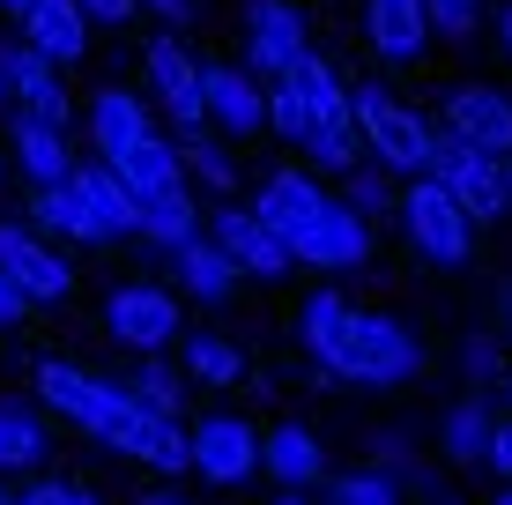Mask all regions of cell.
<instances>
[{"instance_id":"cell-1","label":"cell","mask_w":512,"mask_h":505,"mask_svg":"<svg viewBox=\"0 0 512 505\" xmlns=\"http://www.w3.org/2000/svg\"><path fill=\"white\" fill-rule=\"evenodd\" d=\"M431 179H438V186H453L475 223H490V216H505V208H512L505 156L475 149L468 134H453V127H446V119H438V134H431Z\"/></svg>"},{"instance_id":"cell-2","label":"cell","mask_w":512,"mask_h":505,"mask_svg":"<svg viewBox=\"0 0 512 505\" xmlns=\"http://www.w3.org/2000/svg\"><path fill=\"white\" fill-rule=\"evenodd\" d=\"M357 97V127H364V149L379 156L386 171H409V179H423L431 171V119L409 112L394 90H379V82H364V90H349Z\"/></svg>"},{"instance_id":"cell-3","label":"cell","mask_w":512,"mask_h":505,"mask_svg":"<svg viewBox=\"0 0 512 505\" xmlns=\"http://www.w3.org/2000/svg\"><path fill=\"white\" fill-rule=\"evenodd\" d=\"M104 446H119V454H134V461H149V468H193V431L179 424L171 409H149V402H134L127 387H119V409H112V424L97 431Z\"/></svg>"},{"instance_id":"cell-4","label":"cell","mask_w":512,"mask_h":505,"mask_svg":"<svg viewBox=\"0 0 512 505\" xmlns=\"http://www.w3.org/2000/svg\"><path fill=\"white\" fill-rule=\"evenodd\" d=\"M401 223H409V238H416V253H431V260H468L475 253V216L461 208V194L453 186H438L431 171L409 186V201H401Z\"/></svg>"},{"instance_id":"cell-5","label":"cell","mask_w":512,"mask_h":505,"mask_svg":"<svg viewBox=\"0 0 512 505\" xmlns=\"http://www.w3.org/2000/svg\"><path fill=\"white\" fill-rule=\"evenodd\" d=\"M416 364H423V350H416L409 327L386 320V312H364L357 342H349V357H342V379H357V387H401Z\"/></svg>"},{"instance_id":"cell-6","label":"cell","mask_w":512,"mask_h":505,"mask_svg":"<svg viewBox=\"0 0 512 505\" xmlns=\"http://www.w3.org/2000/svg\"><path fill=\"white\" fill-rule=\"evenodd\" d=\"M141 67H149V90L164 97L171 127H208V90H201V60L179 45V38H149V52H141Z\"/></svg>"},{"instance_id":"cell-7","label":"cell","mask_w":512,"mask_h":505,"mask_svg":"<svg viewBox=\"0 0 512 505\" xmlns=\"http://www.w3.org/2000/svg\"><path fill=\"white\" fill-rule=\"evenodd\" d=\"M104 327H112L127 350H171V335H186L179 327V305H171V290H156V283H127V290H112V305H104Z\"/></svg>"},{"instance_id":"cell-8","label":"cell","mask_w":512,"mask_h":505,"mask_svg":"<svg viewBox=\"0 0 512 505\" xmlns=\"http://www.w3.org/2000/svg\"><path fill=\"white\" fill-rule=\"evenodd\" d=\"M38 394H45V402L60 409L75 431H90V439L112 424V409H119V387H104L97 372H82V364H67V357H45V364H38Z\"/></svg>"},{"instance_id":"cell-9","label":"cell","mask_w":512,"mask_h":505,"mask_svg":"<svg viewBox=\"0 0 512 505\" xmlns=\"http://www.w3.org/2000/svg\"><path fill=\"white\" fill-rule=\"evenodd\" d=\"M290 253L305 260V268H357V260L372 253V223H364V208L327 201L320 216H312L305 231L290 238Z\"/></svg>"},{"instance_id":"cell-10","label":"cell","mask_w":512,"mask_h":505,"mask_svg":"<svg viewBox=\"0 0 512 505\" xmlns=\"http://www.w3.org/2000/svg\"><path fill=\"white\" fill-rule=\"evenodd\" d=\"M245 45H253V75H268V82H282L312 52L290 0H253V8H245Z\"/></svg>"},{"instance_id":"cell-11","label":"cell","mask_w":512,"mask_h":505,"mask_svg":"<svg viewBox=\"0 0 512 505\" xmlns=\"http://www.w3.org/2000/svg\"><path fill=\"white\" fill-rule=\"evenodd\" d=\"M208 238H216V246L231 253L245 275H290V260H297V253H290V238H282L275 223L260 216V208H223Z\"/></svg>"},{"instance_id":"cell-12","label":"cell","mask_w":512,"mask_h":505,"mask_svg":"<svg viewBox=\"0 0 512 505\" xmlns=\"http://www.w3.org/2000/svg\"><path fill=\"white\" fill-rule=\"evenodd\" d=\"M0 268H8L38 305H60L67 290H75V268H67L38 231H23V223H0Z\"/></svg>"},{"instance_id":"cell-13","label":"cell","mask_w":512,"mask_h":505,"mask_svg":"<svg viewBox=\"0 0 512 505\" xmlns=\"http://www.w3.org/2000/svg\"><path fill=\"white\" fill-rule=\"evenodd\" d=\"M193 468H201L208 483H238L260 468V431L245 424V416H201L193 424Z\"/></svg>"},{"instance_id":"cell-14","label":"cell","mask_w":512,"mask_h":505,"mask_svg":"<svg viewBox=\"0 0 512 505\" xmlns=\"http://www.w3.org/2000/svg\"><path fill=\"white\" fill-rule=\"evenodd\" d=\"M201 90H208V119L223 134H260L268 127V90H260L253 67H201Z\"/></svg>"},{"instance_id":"cell-15","label":"cell","mask_w":512,"mask_h":505,"mask_svg":"<svg viewBox=\"0 0 512 505\" xmlns=\"http://www.w3.org/2000/svg\"><path fill=\"white\" fill-rule=\"evenodd\" d=\"M357 320L364 312L342 298V290H320V298H305V350H312V364H320V372H334L342 379V357H349V342H357Z\"/></svg>"},{"instance_id":"cell-16","label":"cell","mask_w":512,"mask_h":505,"mask_svg":"<svg viewBox=\"0 0 512 505\" xmlns=\"http://www.w3.org/2000/svg\"><path fill=\"white\" fill-rule=\"evenodd\" d=\"M446 127L468 134V142L490 149V156H512V97H498V90H453L446 97Z\"/></svg>"},{"instance_id":"cell-17","label":"cell","mask_w":512,"mask_h":505,"mask_svg":"<svg viewBox=\"0 0 512 505\" xmlns=\"http://www.w3.org/2000/svg\"><path fill=\"white\" fill-rule=\"evenodd\" d=\"M8 82H15V104L38 119H60L67 127V90H60V60H45L38 45H8Z\"/></svg>"},{"instance_id":"cell-18","label":"cell","mask_w":512,"mask_h":505,"mask_svg":"<svg viewBox=\"0 0 512 505\" xmlns=\"http://www.w3.org/2000/svg\"><path fill=\"white\" fill-rule=\"evenodd\" d=\"M23 38L45 52V60H82V45H90V15H82V0H30L23 15Z\"/></svg>"},{"instance_id":"cell-19","label":"cell","mask_w":512,"mask_h":505,"mask_svg":"<svg viewBox=\"0 0 512 505\" xmlns=\"http://www.w3.org/2000/svg\"><path fill=\"white\" fill-rule=\"evenodd\" d=\"M75 186L90 194L97 223H104V238H134V231H141V194H134L127 179H119L112 156H104V164H75Z\"/></svg>"},{"instance_id":"cell-20","label":"cell","mask_w":512,"mask_h":505,"mask_svg":"<svg viewBox=\"0 0 512 505\" xmlns=\"http://www.w3.org/2000/svg\"><path fill=\"white\" fill-rule=\"evenodd\" d=\"M30 216H38L45 231H60V238H82V246H112V238H104V223H97V208H90V194L75 186V171H67V179H45V186H38V201H30Z\"/></svg>"},{"instance_id":"cell-21","label":"cell","mask_w":512,"mask_h":505,"mask_svg":"<svg viewBox=\"0 0 512 505\" xmlns=\"http://www.w3.org/2000/svg\"><path fill=\"white\" fill-rule=\"evenodd\" d=\"M364 30H372L379 60H416L431 45V8L423 0H372L364 8Z\"/></svg>"},{"instance_id":"cell-22","label":"cell","mask_w":512,"mask_h":505,"mask_svg":"<svg viewBox=\"0 0 512 505\" xmlns=\"http://www.w3.org/2000/svg\"><path fill=\"white\" fill-rule=\"evenodd\" d=\"M253 208L275 223L282 238H297V231H305V223L327 208V194H320V179H305V171H275V179H260Z\"/></svg>"},{"instance_id":"cell-23","label":"cell","mask_w":512,"mask_h":505,"mask_svg":"<svg viewBox=\"0 0 512 505\" xmlns=\"http://www.w3.org/2000/svg\"><path fill=\"white\" fill-rule=\"evenodd\" d=\"M112 164H119V179H127V186H134L141 201H149V194H171V186H186V179H179V171H186V156L171 149V142H164V134H156V127L141 134L134 149H119Z\"/></svg>"},{"instance_id":"cell-24","label":"cell","mask_w":512,"mask_h":505,"mask_svg":"<svg viewBox=\"0 0 512 505\" xmlns=\"http://www.w3.org/2000/svg\"><path fill=\"white\" fill-rule=\"evenodd\" d=\"M260 468L305 491V483L327 476V454H320V439H312L305 424H282V431H268V439H260Z\"/></svg>"},{"instance_id":"cell-25","label":"cell","mask_w":512,"mask_h":505,"mask_svg":"<svg viewBox=\"0 0 512 505\" xmlns=\"http://www.w3.org/2000/svg\"><path fill=\"white\" fill-rule=\"evenodd\" d=\"M15 156H23V171H30L38 186H45V179H67V171H75L60 119H38V112H15Z\"/></svg>"},{"instance_id":"cell-26","label":"cell","mask_w":512,"mask_h":505,"mask_svg":"<svg viewBox=\"0 0 512 505\" xmlns=\"http://www.w3.org/2000/svg\"><path fill=\"white\" fill-rule=\"evenodd\" d=\"M90 134H97V156H119L149 134V112H141L134 90H97L90 97Z\"/></svg>"},{"instance_id":"cell-27","label":"cell","mask_w":512,"mask_h":505,"mask_svg":"<svg viewBox=\"0 0 512 505\" xmlns=\"http://www.w3.org/2000/svg\"><path fill=\"white\" fill-rule=\"evenodd\" d=\"M238 275H245V268L216 246V238H186V246H179V283L193 290V298H208V305H216V298H231V283H238Z\"/></svg>"},{"instance_id":"cell-28","label":"cell","mask_w":512,"mask_h":505,"mask_svg":"<svg viewBox=\"0 0 512 505\" xmlns=\"http://www.w3.org/2000/svg\"><path fill=\"white\" fill-rule=\"evenodd\" d=\"M141 238H149V246H171V253H179L186 238H201V216H193L186 186H171V194H149V201H141Z\"/></svg>"},{"instance_id":"cell-29","label":"cell","mask_w":512,"mask_h":505,"mask_svg":"<svg viewBox=\"0 0 512 505\" xmlns=\"http://www.w3.org/2000/svg\"><path fill=\"white\" fill-rule=\"evenodd\" d=\"M490 424H498L490 402H483V394H468V402L446 409V431H438V439H446L453 461H483V454H490Z\"/></svg>"},{"instance_id":"cell-30","label":"cell","mask_w":512,"mask_h":505,"mask_svg":"<svg viewBox=\"0 0 512 505\" xmlns=\"http://www.w3.org/2000/svg\"><path fill=\"white\" fill-rule=\"evenodd\" d=\"M179 156H186V171H193V179H208L216 194H231V186H238V156L223 149L208 127H186V134H179Z\"/></svg>"},{"instance_id":"cell-31","label":"cell","mask_w":512,"mask_h":505,"mask_svg":"<svg viewBox=\"0 0 512 505\" xmlns=\"http://www.w3.org/2000/svg\"><path fill=\"white\" fill-rule=\"evenodd\" d=\"M186 364H193V379H208V387H231V379L245 372L231 335H186Z\"/></svg>"},{"instance_id":"cell-32","label":"cell","mask_w":512,"mask_h":505,"mask_svg":"<svg viewBox=\"0 0 512 505\" xmlns=\"http://www.w3.org/2000/svg\"><path fill=\"white\" fill-rule=\"evenodd\" d=\"M45 454V424L30 409H0V468H38Z\"/></svg>"},{"instance_id":"cell-33","label":"cell","mask_w":512,"mask_h":505,"mask_svg":"<svg viewBox=\"0 0 512 505\" xmlns=\"http://www.w3.org/2000/svg\"><path fill=\"white\" fill-rule=\"evenodd\" d=\"M334 505H401V483L386 468H349V476H327Z\"/></svg>"},{"instance_id":"cell-34","label":"cell","mask_w":512,"mask_h":505,"mask_svg":"<svg viewBox=\"0 0 512 505\" xmlns=\"http://www.w3.org/2000/svg\"><path fill=\"white\" fill-rule=\"evenodd\" d=\"M127 394H134V402H149V409H171V416H179V379H171L164 364H134V372H127Z\"/></svg>"},{"instance_id":"cell-35","label":"cell","mask_w":512,"mask_h":505,"mask_svg":"<svg viewBox=\"0 0 512 505\" xmlns=\"http://www.w3.org/2000/svg\"><path fill=\"white\" fill-rule=\"evenodd\" d=\"M423 8H431V30H446V38H468V30H475L468 0H423Z\"/></svg>"},{"instance_id":"cell-36","label":"cell","mask_w":512,"mask_h":505,"mask_svg":"<svg viewBox=\"0 0 512 505\" xmlns=\"http://www.w3.org/2000/svg\"><path fill=\"white\" fill-rule=\"evenodd\" d=\"M30 312H38V298H30V290L0 268V320H30Z\"/></svg>"},{"instance_id":"cell-37","label":"cell","mask_w":512,"mask_h":505,"mask_svg":"<svg viewBox=\"0 0 512 505\" xmlns=\"http://www.w3.org/2000/svg\"><path fill=\"white\" fill-rule=\"evenodd\" d=\"M483 461L512 483V416H498V424H490V454H483Z\"/></svg>"},{"instance_id":"cell-38","label":"cell","mask_w":512,"mask_h":505,"mask_svg":"<svg viewBox=\"0 0 512 505\" xmlns=\"http://www.w3.org/2000/svg\"><path fill=\"white\" fill-rule=\"evenodd\" d=\"M82 15H97V23H127L134 0H82Z\"/></svg>"},{"instance_id":"cell-39","label":"cell","mask_w":512,"mask_h":505,"mask_svg":"<svg viewBox=\"0 0 512 505\" xmlns=\"http://www.w3.org/2000/svg\"><path fill=\"white\" fill-rule=\"evenodd\" d=\"M379 201H386L379 179H349V208H379Z\"/></svg>"},{"instance_id":"cell-40","label":"cell","mask_w":512,"mask_h":505,"mask_svg":"<svg viewBox=\"0 0 512 505\" xmlns=\"http://www.w3.org/2000/svg\"><path fill=\"white\" fill-rule=\"evenodd\" d=\"M67 483H30V491H15V505H60Z\"/></svg>"},{"instance_id":"cell-41","label":"cell","mask_w":512,"mask_h":505,"mask_svg":"<svg viewBox=\"0 0 512 505\" xmlns=\"http://www.w3.org/2000/svg\"><path fill=\"white\" fill-rule=\"evenodd\" d=\"M468 372L490 379V372H498V350H490V342H468Z\"/></svg>"},{"instance_id":"cell-42","label":"cell","mask_w":512,"mask_h":505,"mask_svg":"<svg viewBox=\"0 0 512 505\" xmlns=\"http://www.w3.org/2000/svg\"><path fill=\"white\" fill-rule=\"evenodd\" d=\"M149 8L164 15V23H186V15H193V0H149Z\"/></svg>"},{"instance_id":"cell-43","label":"cell","mask_w":512,"mask_h":505,"mask_svg":"<svg viewBox=\"0 0 512 505\" xmlns=\"http://www.w3.org/2000/svg\"><path fill=\"white\" fill-rule=\"evenodd\" d=\"M275 505H312V498H305V491H297V483H282V498H275Z\"/></svg>"},{"instance_id":"cell-44","label":"cell","mask_w":512,"mask_h":505,"mask_svg":"<svg viewBox=\"0 0 512 505\" xmlns=\"http://www.w3.org/2000/svg\"><path fill=\"white\" fill-rule=\"evenodd\" d=\"M0 97H15V82H8V45H0Z\"/></svg>"},{"instance_id":"cell-45","label":"cell","mask_w":512,"mask_h":505,"mask_svg":"<svg viewBox=\"0 0 512 505\" xmlns=\"http://www.w3.org/2000/svg\"><path fill=\"white\" fill-rule=\"evenodd\" d=\"M141 505H186V498H171V491H156V498H141Z\"/></svg>"},{"instance_id":"cell-46","label":"cell","mask_w":512,"mask_h":505,"mask_svg":"<svg viewBox=\"0 0 512 505\" xmlns=\"http://www.w3.org/2000/svg\"><path fill=\"white\" fill-rule=\"evenodd\" d=\"M60 505H97V498H90V491H67V498H60Z\"/></svg>"},{"instance_id":"cell-47","label":"cell","mask_w":512,"mask_h":505,"mask_svg":"<svg viewBox=\"0 0 512 505\" xmlns=\"http://www.w3.org/2000/svg\"><path fill=\"white\" fill-rule=\"evenodd\" d=\"M0 8H8V15H30V0H0Z\"/></svg>"},{"instance_id":"cell-48","label":"cell","mask_w":512,"mask_h":505,"mask_svg":"<svg viewBox=\"0 0 512 505\" xmlns=\"http://www.w3.org/2000/svg\"><path fill=\"white\" fill-rule=\"evenodd\" d=\"M498 30H505V52H512V8H505V23H498Z\"/></svg>"},{"instance_id":"cell-49","label":"cell","mask_w":512,"mask_h":505,"mask_svg":"<svg viewBox=\"0 0 512 505\" xmlns=\"http://www.w3.org/2000/svg\"><path fill=\"white\" fill-rule=\"evenodd\" d=\"M0 505H15V491H8V483H0Z\"/></svg>"},{"instance_id":"cell-50","label":"cell","mask_w":512,"mask_h":505,"mask_svg":"<svg viewBox=\"0 0 512 505\" xmlns=\"http://www.w3.org/2000/svg\"><path fill=\"white\" fill-rule=\"evenodd\" d=\"M498 505H512V483H505V491H498Z\"/></svg>"},{"instance_id":"cell-51","label":"cell","mask_w":512,"mask_h":505,"mask_svg":"<svg viewBox=\"0 0 512 505\" xmlns=\"http://www.w3.org/2000/svg\"><path fill=\"white\" fill-rule=\"evenodd\" d=\"M505 179H512V156H505Z\"/></svg>"},{"instance_id":"cell-52","label":"cell","mask_w":512,"mask_h":505,"mask_svg":"<svg viewBox=\"0 0 512 505\" xmlns=\"http://www.w3.org/2000/svg\"><path fill=\"white\" fill-rule=\"evenodd\" d=\"M505 312H512V290H505Z\"/></svg>"},{"instance_id":"cell-53","label":"cell","mask_w":512,"mask_h":505,"mask_svg":"<svg viewBox=\"0 0 512 505\" xmlns=\"http://www.w3.org/2000/svg\"><path fill=\"white\" fill-rule=\"evenodd\" d=\"M468 8H483V0H468Z\"/></svg>"}]
</instances>
